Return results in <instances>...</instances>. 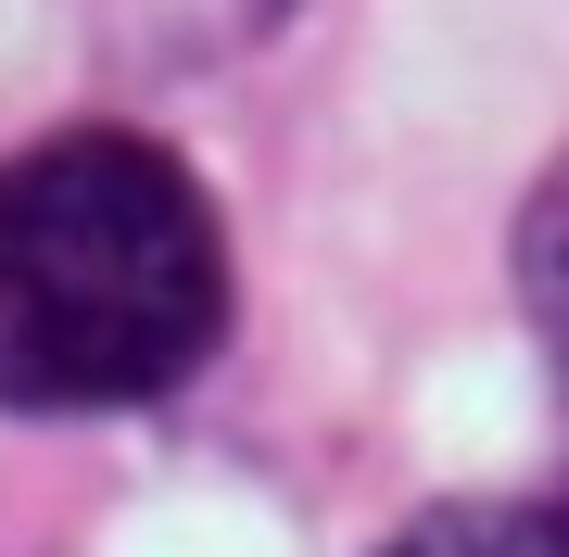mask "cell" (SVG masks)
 Returning a JSON list of instances; mask_svg holds the SVG:
<instances>
[{
  "label": "cell",
  "mask_w": 569,
  "mask_h": 557,
  "mask_svg": "<svg viewBox=\"0 0 569 557\" xmlns=\"http://www.w3.org/2000/svg\"><path fill=\"white\" fill-rule=\"evenodd\" d=\"M228 330V241L178 152L127 127L0 166V406H152Z\"/></svg>",
  "instance_id": "cell-1"
},
{
  "label": "cell",
  "mask_w": 569,
  "mask_h": 557,
  "mask_svg": "<svg viewBox=\"0 0 569 557\" xmlns=\"http://www.w3.org/2000/svg\"><path fill=\"white\" fill-rule=\"evenodd\" d=\"M519 291H531V330H545V355L569 368V166L531 190V216H519Z\"/></svg>",
  "instance_id": "cell-2"
},
{
  "label": "cell",
  "mask_w": 569,
  "mask_h": 557,
  "mask_svg": "<svg viewBox=\"0 0 569 557\" xmlns=\"http://www.w3.org/2000/svg\"><path fill=\"white\" fill-rule=\"evenodd\" d=\"M392 557H545V545H531L519 519H493V507H443V519H418Z\"/></svg>",
  "instance_id": "cell-3"
},
{
  "label": "cell",
  "mask_w": 569,
  "mask_h": 557,
  "mask_svg": "<svg viewBox=\"0 0 569 557\" xmlns=\"http://www.w3.org/2000/svg\"><path fill=\"white\" fill-rule=\"evenodd\" d=\"M557 557H569V507H557Z\"/></svg>",
  "instance_id": "cell-4"
}]
</instances>
